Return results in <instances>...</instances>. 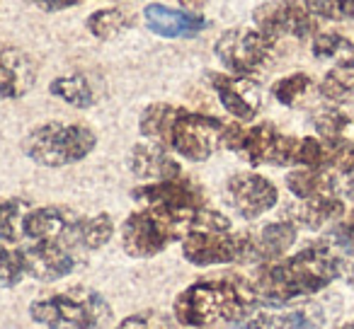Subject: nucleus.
Wrapping results in <instances>:
<instances>
[{"mask_svg":"<svg viewBox=\"0 0 354 329\" xmlns=\"http://www.w3.org/2000/svg\"><path fill=\"white\" fill-rule=\"evenodd\" d=\"M335 279H337V264L325 242L315 240L294 257L265 264L252 283L262 308H284L323 290Z\"/></svg>","mask_w":354,"mask_h":329,"instance_id":"obj_1","label":"nucleus"},{"mask_svg":"<svg viewBox=\"0 0 354 329\" xmlns=\"http://www.w3.org/2000/svg\"><path fill=\"white\" fill-rule=\"evenodd\" d=\"M226 123L216 117L172 107L167 102L148 104L138 119V131L146 141L177 152L185 160L204 162L221 148Z\"/></svg>","mask_w":354,"mask_h":329,"instance_id":"obj_2","label":"nucleus"},{"mask_svg":"<svg viewBox=\"0 0 354 329\" xmlns=\"http://www.w3.org/2000/svg\"><path fill=\"white\" fill-rule=\"evenodd\" d=\"M255 283L241 276L207 279L187 286L175 298V319L185 327L241 324L260 310Z\"/></svg>","mask_w":354,"mask_h":329,"instance_id":"obj_3","label":"nucleus"},{"mask_svg":"<svg viewBox=\"0 0 354 329\" xmlns=\"http://www.w3.org/2000/svg\"><path fill=\"white\" fill-rule=\"evenodd\" d=\"M30 315L46 329H100L109 322L112 310L97 290L73 286L32 300Z\"/></svg>","mask_w":354,"mask_h":329,"instance_id":"obj_4","label":"nucleus"},{"mask_svg":"<svg viewBox=\"0 0 354 329\" xmlns=\"http://www.w3.org/2000/svg\"><path fill=\"white\" fill-rule=\"evenodd\" d=\"M204 208V206H202ZM199 211V208H197ZM197 211H162L143 206L122 223V247L133 259H151L172 242H183L192 232Z\"/></svg>","mask_w":354,"mask_h":329,"instance_id":"obj_5","label":"nucleus"},{"mask_svg":"<svg viewBox=\"0 0 354 329\" xmlns=\"http://www.w3.org/2000/svg\"><path fill=\"white\" fill-rule=\"evenodd\" d=\"M97 146V136L85 123L46 121L22 138V152L41 168H66L85 160Z\"/></svg>","mask_w":354,"mask_h":329,"instance_id":"obj_6","label":"nucleus"},{"mask_svg":"<svg viewBox=\"0 0 354 329\" xmlns=\"http://www.w3.org/2000/svg\"><path fill=\"white\" fill-rule=\"evenodd\" d=\"M221 146L241 155L250 165L299 168L301 138L284 136L272 123H255L250 128L241 126V123H226Z\"/></svg>","mask_w":354,"mask_h":329,"instance_id":"obj_7","label":"nucleus"},{"mask_svg":"<svg viewBox=\"0 0 354 329\" xmlns=\"http://www.w3.org/2000/svg\"><path fill=\"white\" fill-rule=\"evenodd\" d=\"M274 51V39L262 34L255 27H233L226 30L214 44V54L221 61L226 73L241 78H255Z\"/></svg>","mask_w":354,"mask_h":329,"instance_id":"obj_8","label":"nucleus"},{"mask_svg":"<svg viewBox=\"0 0 354 329\" xmlns=\"http://www.w3.org/2000/svg\"><path fill=\"white\" fill-rule=\"evenodd\" d=\"M183 255L194 266L250 264L245 232H189L183 237Z\"/></svg>","mask_w":354,"mask_h":329,"instance_id":"obj_9","label":"nucleus"},{"mask_svg":"<svg viewBox=\"0 0 354 329\" xmlns=\"http://www.w3.org/2000/svg\"><path fill=\"white\" fill-rule=\"evenodd\" d=\"M255 30L262 34L279 39V37H294V39H313L318 34V20L308 12L301 0H270L255 8L252 12Z\"/></svg>","mask_w":354,"mask_h":329,"instance_id":"obj_10","label":"nucleus"},{"mask_svg":"<svg viewBox=\"0 0 354 329\" xmlns=\"http://www.w3.org/2000/svg\"><path fill=\"white\" fill-rule=\"evenodd\" d=\"M17 252H20L25 276L41 281V283H56L80 266V250L59 245V242L27 240L22 247H17Z\"/></svg>","mask_w":354,"mask_h":329,"instance_id":"obj_11","label":"nucleus"},{"mask_svg":"<svg viewBox=\"0 0 354 329\" xmlns=\"http://www.w3.org/2000/svg\"><path fill=\"white\" fill-rule=\"evenodd\" d=\"M83 216L68 206L32 208L25 221V240L32 242H59V245L78 247V230ZM83 252V250H80Z\"/></svg>","mask_w":354,"mask_h":329,"instance_id":"obj_12","label":"nucleus"},{"mask_svg":"<svg viewBox=\"0 0 354 329\" xmlns=\"http://www.w3.org/2000/svg\"><path fill=\"white\" fill-rule=\"evenodd\" d=\"M226 199L231 208L245 221L265 216L279 199L277 187L257 172H238L226 182Z\"/></svg>","mask_w":354,"mask_h":329,"instance_id":"obj_13","label":"nucleus"},{"mask_svg":"<svg viewBox=\"0 0 354 329\" xmlns=\"http://www.w3.org/2000/svg\"><path fill=\"white\" fill-rule=\"evenodd\" d=\"M131 197L143 206L162 208V211H197L204 206V194L199 184H194L192 179L183 177V175L136 187Z\"/></svg>","mask_w":354,"mask_h":329,"instance_id":"obj_14","label":"nucleus"},{"mask_svg":"<svg viewBox=\"0 0 354 329\" xmlns=\"http://www.w3.org/2000/svg\"><path fill=\"white\" fill-rule=\"evenodd\" d=\"M325 324V312L313 300H296L294 305L284 308H267L255 310L245 322H241L243 329H320Z\"/></svg>","mask_w":354,"mask_h":329,"instance_id":"obj_15","label":"nucleus"},{"mask_svg":"<svg viewBox=\"0 0 354 329\" xmlns=\"http://www.w3.org/2000/svg\"><path fill=\"white\" fill-rule=\"evenodd\" d=\"M214 92L218 94L223 109L238 121H252L260 112V88L255 78H241L231 73H212L209 75Z\"/></svg>","mask_w":354,"mask_h":329,"instance_id":"obj_16","label":"nucleus"},{"mask_svg":"<svg viewBox=\"0 0 354 329\" xmlns=\"http://www.w3.org/2000/svg\"><path fill=\"white\" fill-rule=\"evenodd\" d=\"M39 63L22 49H0V99H20L35 88Z\"/></svg>","mask_w":354,"mask_h":329,"instance_id":"obj_17","label":"nucleus"},{"mask_svg":"<svg viewBox=\"0 0 354 329\" xmlns=\"http://www.w3.org/2000/svg\"><path fill=\"white\" fill-rule=\"evenodd\" d=\"M143 22L146 27L158 37L165 39H192L199 32H204L209 27V22L197 12L187 10H172L160 3H151L143 10Z\"/></svg>","mask_w":354,"mask_h":329,"instance_id":"obj_18","label":"nucleus"},{"mask_svg":"<svg viewBox=\"0 0 354 329\" xmlns=\"http://www.w3.org/2000/svg\"><path fill=\"white\" fill-rule=\"evenodd\" d=\"M127 165L131 170L133 177L143 179V182H162V179L180 177V162L170 155V150L153 141L136 143L129 150Z\"/></svg>","mask_w":354,"mask_h":329,"instance_id":"obj_19","label":"nucleus"},{"mask_svg":"<svg viewBox=\"0 0 354 329\" xmlns=\"http://www.w3.org/2000/svg\"><path fill=\"white\" fill-rule=\"evenodd\" d=\"M299 228L291 221H277L262 226L257 232L248 230V250H250V264H272L281 259L296 242Z\"/></svg>","mask_w":354,"mask_h":329,"instance_id":"obj_20","label":"nucleus"},{"mask_svg":"<svg viewBox=\"0 0 354 329\" xmlns=\"http://www.w3.org/2000/svg\"><path fill=\"white\" fill-rule=\"evenodd\" d=\"M344 213V203L337 194L330 197H313V199H299L296 206H291V213L286 221H291L296 228L306 230H320V228L335 223Z\"/></svg>","mask_w":354,"mask_h":329,"instance_id":"obj_21","label":"nucleus"},{"mask_svg":"<svg viewBox=\"0 0 354 329\" xmlns=\"http://www.w3.org/2000/svg\"><path fill=\"white\" fill-rule=\"evenodd\" d=\"M337 184L339 172L330 168H294L286 175V189L296 199L330 197V194H337Z\"/></svg>","mask_w":354,"mask_h":329,"instance_id":"obj_22","label":"nucleus"},{"mask_svg":"<svg viewBox=\"0 0 354 329\" xmlns=\"http://www.w3.org/2000/svg\"><path fill=\"white\" fill-rule=\"evenodd\" d=\"M320 240L325 242L335 264H337V279L354 286V232L344 223H337Z\"/></svg>","mask_w":354,"mask_h":329,"instance_id":"obj_23","label":"nucleus"},{"mask_svg":"<svg viewBox=\"0 0 354 329\" xmlns=\"http://www.w3.org/2000/svg\"><path fill=\"white\" fill-rule=\"evenodd\" d=\"M49 92L56 99L71 104L75 109H90L97 102V94H95L93 85L85 75L71 73V75H59L49 83Z\"/></svg>","mask_w":354,"mask_h":329,"instance_id":"obj_24","label":"nucleus"},{"mask_svg":"<svg viewBox=\"0 0 354 329\" xmlns=\"http://www.w3.org/2000/svg\"><path fill=\"white\" fill-rule=\"evenodd\" d=\"M313 126L318 131V138L330 146H339V143L352 141V128L354 121L352 117L342 112L337 107H325L320 112H315L313 117Z\"/></svg>","mask_w":354,"mask_h":329,"instance_id":"obj_25","label":"nucleus"},{"mask_svg":"<svg viewBox=\"0 0 354 329\" xmlns=\"http://www.w3.org/2000/svg\"><path fill=\"white\" fill-rule=\"evenodd\" d=\"M310 51L315 59L330 61L335 66L354 63V41H349L342 34H335V32H318L310 39Z\"/></svg>","mask_w":354,"mask_h":329,"instance_id":"obj_26","label":"nucleus"},{"mask_svg":"<svg viewBox=\"0 0 354 329\" xmlns=\"http://www.w3.org/2000/svg\"><path fill=\"white\" fill-rule=\"evenodd\" d=\"M30 203L22 199H0V242L25 240V221Z\"/></svg>","mask_w":354,"mask_h":329,"instance_id":"obj_27","label":"nucleus"},{"mask_svg":"<svg viewBox=\"0 0 354 329\" xmlns=\"http://www.w3.org/2000/svg\"><path fill=\"white\" fill-rule=\"evenodd\" d=\"M318 92L330 104H344L354 94V63L333 66V70L325 73L320 80Z\"/></svg>","mask_w":354,"mask_h":329,"instance_id":"obj_28","label":"nucleus"},{"mask_svg":"<svg viewBox=\"0 0 354 329\" xmlns=\"http://www.w3.org/2000/svg\"><path fill=\"white\" fill-rule=\"evenodd\" d=\"M131 25V17L127 15L119 8H102V10H95L93 15L85 20L88 32L100 41H112L114 37H119L124 30H129Z\"/></svg>","mask_w":354,"mask_h":329,"instance_id":"obj_29","label":"nucleus"},{"mask_svg":"<svg viewBox=\"0 0 354 329\" xmlns=\"http://www.w3.org/2000/svg\"><path fill=\"white\" fill-rule=\"evenodd\" d=\"M114 237V221L109 213H97V216H83L78 230V247L83 252L100 250Z\"/></svg>","mask_w":354,"mask_h":329,"instance_id":"obj_30","label":"nucleus"},{"mask_svg":"<svg viewBox=\"0 0 354 329\" xmlns=\"http://www.w3.org/2000/svg\"><path fill=\"white\" fill-rule=\"evenodd\" d=\"M313 90V78L306 73H291V75H284L274 83L272 88V94L279 104L284 107H294L299 104L304 97H308V92Z\"/></svg>","mask_w":354,"mask_h":329,"instance_id":"obj_31","label":"nucleus"},{"mask_svg":"<svg viewBox=\"0 0 354 329\" xmlns=\"http://www.w3.org/2000/svg\"><path fill=\"white\" fill-rule=\"evenodd\" d=\"M315 20H352L354 0H301Z\"/></svg>","mask_w":354,"mask_h":329,"instance_id":"obj_32","label":"nucleus"},{"mask_svg":"<svg viewBox=\"0 0 354 329\" xmlns=\"http://www.w3.org/2000/svg\"><path fill=\"white\" fill-rule=\"evenodd\" d=\"M25 279L20 252L0 242V288H12Z\"/></svg>","mask_w":354,"mask_h":329,"instance_id":"obj_33","label":"nucleus"},{"mask_svg":"<svg viewBox=\"0 0 354 329\" xmlns=\"http://www.w3.org/2000/svg\"><path fill=\"white\" fill-rule=\"evenodd\" d=\"M114 329H167V322L156 312H138L124 317Z\"/></svg>","mask_w":354,"mask_h":329,"instance_id":"obj_34","label":"nucleus"},{"mask_svg":"<svg viewBox=\"0 0 354 329\" xmlns=\"http://www.w3.org/2000/svg\"><path fill=\"white\" fill-rule=\"evenodd\" d=\"M30 3L44 12H61V10H68V8L78 6L80 0H30Z\"/></svg>","mask_w":354,"mask_h":329,"instance_id":"obj_35","label":"nucleus"},{"mask_svg":"<svg viewBox=\"0 0 354 329\" xmlns=\"http://www.w3.org/2000/svg\"><path fill=\"white\" fill-rule=\"evenodd\" d=\"M337 194H342V197H347V199H352V201H354V170L339 175Z\"/></svg>","mask_w":354,"mask_h":329,"instance_id":"obj_36","label":"nucleus"},{"mask_svg":"<svg viewBox=\"0 0 354 329\" xmlns=\"http://www.w3.org/2000/svg\"><path fill=\"white\" fill-rule=\"evenodd\" d=\"M177 3H180V6H183L187 12H197L199 8H204V3H207V0H177Z\"/></svg>","mask_w":354,"mask_h":329,"instance_id":"obj_37","label":"nucleus"},{"mask_svg":"<svg viewBox=\"0 0 354 329\" xmlns=\"http://www.w3.org/2000/svg\"><path fill=\"white\" fill-rule=\"evenodd\" d=\"M344 226H347L349 230L354 232V211H352V213H349V216H347V221H344Z\"/></svg>","mask_w":354,"mask_h":329,"instance_id":"obj_38","label":"nucleus"},{"mask_svg":"<svg viewBox=\"0 0 354 329\" xmlns=\"http://www.w3.org/2000/svg\"><path fill=\"white\" fill-rule=\"evenodd\" d=\"M335 329H354V322H347V324H339V327H335Z\"/></svg>","mask_w":354,"mask_h":329,"instance_id":"obj_39","label":"nucleus"}]
</instances>
